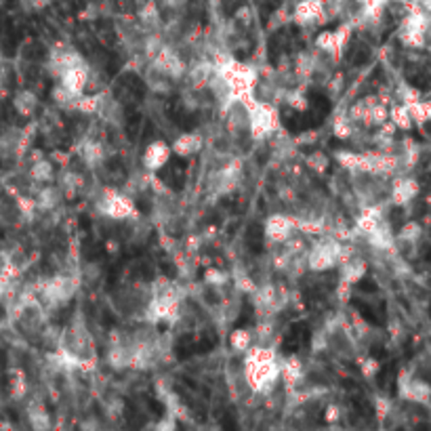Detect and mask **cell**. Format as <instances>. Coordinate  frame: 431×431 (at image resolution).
Segmentation results:
<instances>
[{
	"label": "cell",
	"mask_w": 431,
	"mask_h": 431,
	"mask_svg": "<svg viewBox=\"0 0 431 431\" xmlns=\"http://www.w3.org/2000/svg\"><path fill=\"white\" fill-rule=\"evenodd\" d=\"M97 209L102 211V215H106L110 219H116V221L128 219L135 213L133 202L126 196L116 194V191H106V194L102 196V200L97 202Z\"/></svg>",
	"instance_id": "obj_5"
},
{
	"label": "cell",
	"mask_w": 431,
	"mask_h": 431,
	"mask_svg": "<svg viewBox=\"0 0 431 431\" xmlns=\"http://www.w3.org/2000/svg\"><path fill=\"white\" fill-rule=\"evenodd\" d=\"M324 419H326V423H337V421L341 419V408H339V404H330V406L326 408V412H324Z\"/></svg>",
	"instance_id": "obj_49"
},
{
	"label": "cell",
	"mask_w": 431,
	"mask_h": 431,
	"mask_svg": "<svg viewBox=\"0 0 431 431\" xmlns=\"http://www.w3.org/2000/svg\"><path fill=\"white\" fill-rule=\"evenodd\" d=\"M204 280H207V284H213V286H221V284H225V282L229 280V274H225V271H221V269H215V267H211V269H207V274H204Z\"/></svg>",
	"instance_id": "obj_43"
},
{
	"label": "cell",
	"mask_w": 431,
	"mask_h": 431,
	"mask_svg": "<svg viewBox=\"0 0 431 431\" xmlns=\"http://www.w3.org/2000/svg\"><path fill=\"white\" fill-rule=\"evenodd\" d=\"M245 354V374L249 387L259 396H271L282 372V360H278L276 349L267 345H251Z\"/></svg>",
	"instance_id": "obj_1"
},
{
	"label": "cell",
	"mask_w": 431,
	"mask_h": 431,
	"mask_svg": "<svg viewBox=\"0 0 431 431\" xmlns=\"http://www.w3.org/2000/svg\"><path fill=\"white\" fill-rule=\"evenodd\" d=\"M421 236H423V227H421L416 221H408V223L400 229V233L396 236V242L412 247V245H416V242L421 240Z\"/></svg>",
	"instance_id": "obj_27"
},
{
	"label": "cell",
	"mask_w": 431,
	"mask_h": 431,
	"mask_svg": "<svg viewBox=\"0 0 431 431\" xmlns=\"http://www.w3.org/2000/svg\"><path fill=\"white\" fill-rule=\"evenodd\" d=\"M28 421H30V427L36 429V431H44L51 427V419H49V412H46L40 404H34L28 408Z\"/></svg>",
	"instance_id": "obj_26"
},
{
	"label": "cell",
	"mask_w": 431,
	"mask_h": 431,
	"mask_svg": "<svg viewBox=\"0 0 431 431\" xmlns=\"http://www.w3.org/2000/svg\"><path fill=\"white\" fill-rule=\"evenodd\" d=\"M337 297H339L343 303L349 301V297H352V284H349V282H345V280L339 282V286H337Z\"/></svg>",
	"instance_id": "obj_50"
},
{
	"label": "cell",
	"mask_w": 431,
	"mask_h": 431,
	"mask_svg": "<svg viewBox=\"0 0 431 431\" xmlns=\"http://www.w3.org/2000/svg\"><path fill=\"white\" fill-rule=\"evenodd\" d=\"M30 177L36 183H51L55 177V166L49 158H38L30 166Z\"/></svg>",
	"instance_id": "obj_22"
},
{
	"label": "cell",
	"mask_w": 431,
	"mask_h": 431,
	"mask_svg": "<svg viewBox=\"0 0 431 431\" xmlns=\"http://www.w3.org/2000/svg\"><path fill=\"white\" fill-rule=\"evenodd\" d=\"M102 99H104V95H80L74 106L80 114H97Z\"/></svg>",
	"instance_id": "obj_30"
},
{
	"label": "cell",
	"mask_w": 431,
	"mask_h": 431,
	"mask_svg": "<svg viewBox=\"0 0 431 431\" xmlns=\"http://www.w3.org/2000/svg\"><path fill=\"white\" fill-rule=\"evenodd\" d=\"M59 76H61V84L78 99L80 95H84V90H86V84H88V76L90 74H88V66L82 61L78 66H72V68L64 70Z\"/></svg>",
	"instance_id": "obj_10"
},
{
	"label": "cell",
	"mask_w": 431,
	"mask_h": 431,
	"mask_svg": "<svg viewBox=\"0 0 431 431\" xmlns=\"http://www.w3.org/2000/svg\"><path fill=\"white\" fill-rule=\"evenodd\" d=\"M152 66L162 72L164 76H169L171 80H177V78H183L185 76V64L183 59L177 55L175 49H171V46H162V49L158 51V55L152 59Z\"/></svg>",
	"instance_id": "obj_8"
},
{
	"label": "cell",
	"mask_w": 431,
	"mask_h": 431,
	"mask_svg": "<svg viewBox=\"0 0 431 431\" xmlns=\"http://www.w3.org/2000/svg\"><path fill=\"white\" fill-rule=\"evenodd\" d=\"M17 207H19V213L26 215V217H32L38 211L36 209V200L28 198V196H17Z\"/></svg>",
	"instance_id": "obj_45"
},
{
	"label": "cell",
	"mask_w": 431,
	"mask_h": 431,
	"mask_svg": "<svg viewBox=\"0 0 431 431\" xmlns=\"http://www.w3.org/2000/svg\"><path fill=\"white\" fill-rule=\"evenodd\" d=\"M177 427V423L171 419V421H162V423H158V429H175Z\"/></svg>",
	"instance_id": "obj_54"
},
{
	"label": "cell",
	"mask_w": 431,
	"mask_h": 431,
	"mask_svg": "<svg viewBox=\"0 0 431 431\" xmlns=\"http://www.w3.org/2000/svg\"><path fill=\"white\" fill-rule=\"evenodd\" d=\"M233 284H236V289L240 293H251L253 295L257 291L255 282L249 276H245V274H233Z\"/></svg>",
	"instance_id": "obj_41"
},
{
	"label": "cell",
	"mask_w": 431,
	"mask_h": 431,
	"mask_svg": "<svg viewBox=\"0 0 431 431\" xmlns=\"http://www.w3.org/2000/svg\"><path fill=\"white\" fill-rule=\"evenodd\" d=\"M379 370H381L379 360H374V358H366V360L362 362V374H364L366 379H372Z\"/></svg>",
	"instance_id": "obj_46"
},
{
	"label": "cell",
	"mask_w": 431,
	"mask_h": 431,
	"mask_svg": "<svg viewBox=\"0 0 431 431\" xmlns=\"http://www.w3.org/2000/svg\"><path fill=\"white\" fill-rule=\"evenodd\" d=\"M53 158L59 160V164H68V160H70V156H68V154H61V152H55Z\"/></svg>",
	"instance_id": "obj_53"
},
{
	"label": "cell",
	"mask_w": 431,
	"mask_h": 431,
	"mask_svg": "<svg viewBox=\"0 0 431 431\" xmlns=\"http://www.w3.org/2000/svg\"><path fill=\"white\" fill-rule=\"evenodd\" d=\"M316 141H318V133L316 131H305V133H301L295 139V146H299V148H303V146H316Z\"/></svg>",
	"instance_id": "obj_47"
},
{
	"label": "cell",
	"mask_w": 431,
	"mask_h": 431,
	"mask_svg": "<svg viewBox=\"0 0 431 431\" xmlns=\"http://www.w3.org/2000/svg\"><path fill=\"white\" fill-rule=\"evenodd\" d=\"M349 36H352V26L349 23H343L339 30H334V42H337V53H339V57L345 51V46L349 42Z\"/></svg>",
	"instance_id": "obj_40"
},
{
	"label": "cell",
	"mask_w": 431,
	"mask_h": 431,
	"mask_svg": "<svg viewBox=\"0 0 431 431\" xmlns=\"http://www.w3.org/2000/svg\"><path fill=\"white\" fill-rule=\"evenodd\" d=\"M332 135L337 137V139H341V141H347L352 135H354V122L345 116H337V120H334V124H332Z\"/></svg>",
	"instance_id": "obj_35"
},
{
	"label": "cell",
	"mask_w": 431,
	"mask_h": 431,
	"mask_svg": "<svg viewBox=\"0 0 431 431\" xmlns=\"http://www.w3.org/2000/svg\"><path fill=\"white\" fill-rule=\"evenodd\" d=\"M64 200V194H61V189L57 185H46L38 191V196H36V209L42 211V213H51L55 211Z\"/></svg>",
	"instance_id": "obj_16"
},
{
	"label": "cell",
	"mask_w": 431,
	"mask_h": 431,
	"mask_svg": "<svg viewBox=\"0 0 431 431\" xmlns=\"http://www.w3.org/2000/svg\"><path fill=\"white\" fill-rule=\"evenodd\" d=\"M293 70H295V76L301 78V80H309L316 72H318V59L316 55L303 51L295 57L293 61Z\"/></svg>",
	"instance_id": "obj_20"
},
{
	"label": "cell",
	"mask_w": 431,
	"mask_h": 431,
	"mask_svg": "<svg viewBox=\"0 0 431 431\" xmlns=\"http://www.w3.org/2000/svg\"><path fill=\"white\" fill-rule=\"evenodd\" d=\"M381 221H383V213H381L379 207H364L362 213H360L358 219H356V227H358L360 233L366 236V233L372 231Z\"/></svg>",
	"instance_id": "obj_21"
},
{
	"label": "cell",
	"mask_w": 431,
	"mask_h": 431,
	"mask_svg": "<svg viewBox=\"0 0 431 431\" xmlns=\"http://www.w3.org/2000/svg\"><path fill=\"white\" fill-rule=\"evenodd\" d=\"M291 21H295L301 28H307L314 23H324L326 21L324 0H301L291 15Z\"/></svg>",
	"instance_id": "obj_6"
},
{
	"label": "cell",
	"mask_w": 431,
	"mask_h": 431,
	"mask_svg": "<svg viewBox=\"0 0 431 431\" xmlns=\"http://www.w3.org/2000/svg\"><path fill=\"white\" fill-rule=\"evenodd\" d=\"M80 158L86 162V166H99L106 158V150L99 141L95 139H84L80 143Z\"/></svg>",
	"instance_id": "obj_19"
},
{
	"label": "cell",
	"mask_w": 431,
	"mask_h": 431,
	"mask_svg": "<svg viewBox=\"0 0 431 431\" xmlns=\"http://www.w3.org/2000/svg\"><path fill=\"white\" fill-rule=\"evenodd\" d=\"M265 236L269 242H276V245H284L289 240L291 236H295L297 227H295V219L293 217H286V215H269L265 219Z\"/></svg>",
	"instance_id": "obj_7"
},
{
	"label": "cell",
	"mask_w": 431,
	"mask_h": 431,
	"mask_svg": "<svg viewBox=\"0 0 431 431\" xmlns=\"http://www.w3.org/2000/svg\"><path fill=\"white\" fill-rule=\"evenodd\" d=\"M28 396V381L21 370H11V398L13 400H23Z\"/></svg>",
	"instance_id": "obj_32"
},
{
	"label": "cell",
	"mask_w": 431,
	"mask_h": 431,
	"mask_svg": "<svg viewBox=\"0 0 431 431\" xmlns=\"http://www.w3.org/2000/svg\"><path fill=\"white\" fill-rule=\"evenodd\" d=\"M398 97H400V102H402L404 106H410V104L421 102V90L414 88V86H410V84H402V86L398 88Z\"/></svg>",
	"instance_id": "obj_39"
},
{
	"label": "cell",
	"mask_w": 431,
	"mask_h": 431,
	"mask_svg": "<svg viewBox=\"0 0 431 431\" xmlns=\"http://www.w3.org/2000/svg\"><path fill=\"white\" fill-rule=\"evenodd\" d=\"M366 269H368L366 261L356 257V255H352L349 259L341 261V280H345L349 284H356V282H360L366 276Z\"/></svg>",
	"instance_id": "obj_18"
},
{
	"label": "cell",
	"mask_w": 431,
	"mask_h": 431,
	"mask_svg": "<svg viewBox=\"0 0 431 431\" xmlns=\"http://www.w3.org/2000/svg\"><path fill=\"white\" fill-rule=\"evenodd\" d=\"M280 198L286 200V202H293L295 200V191L291 187H284V189H280Z\"/></svg>",
	"instance_id": "obj_52"
},
{
	"label": "cell",
	"mask_w": 431,
	"mask_h": 431,
	"mask_svg": "<svg viewBox=\"0 0 431 431\" xmlns=\"http://www.w3.org/2000/svg\"><path fill=\"white\" fill-rule=\"evenodd\" d=\"M162 46H164V42L158 36H148V40H146V55H148L150 61L158 55V51L162 49Z\"/></svg>",
	"instance_id": "obj_44"
},
{
	"label": "cell",
	"mask_w": 431,
	"mask_h": 431,
	"mask_svg": "<svg viewBox=\"0 0 431 431\" xmlns=\"http://www.w3.org/2000/svg\"><path fill=\"white\" fill-rule=\"evenodd\" d=\"M366 240L374 247V249H381V251H387L396 245V236L392 233L390 225L385 221H381L372 231L366 233Z\"/></svg>",
	"instance_id": "obj_17"
},
{
	"label": "cell",
	"mask_w": 431,
	"mask_h": 431,
	"mask_svg": "<svg viewBox=\"0 0 431 431\" xmlns=\"http://www.w3.org/2000/svg\"><path fill=\"white\" fill-rule=\"evenodd\" d=\"M139 17H141V21H143V23L154 26V23H158V19H160V13H158V9H156V5H154V3H148L146 7L141 9Z\"/></svg>",
	"instance_id": "obj_42"
},
{
	"label": "cell",
	"mask_w": 431,
	"mask_h": 431,
	"mask_svg": "<svg viewBox=\"0 0 431 431\" xmlns=\"http://www.w3.org/2000/svg\"><path fill=\"white\" fill-rule=\"evenodd\" d=\"M370 124L372 126H381L383 122H387L390 120V108L385 106V104H379V102H374L372 106H370Z\"/></svg>",
	"instance_id": "obj_36"
},
{
	"label": "cell",
	"mask_w": 431,
	"mask_h": 431,
	"mask_svg": "<svg viewBox=\"0 0 431 431\" xmlns=\"http://www.w3.org/2000/svg\"><path fill=\"white\" fill-rule=\"evenodd\" d=\"M13 108L21 116H32L38 108V97L32 90H19L13 97Z\"/></svg>",
	"instance_id": "obj_23"
},
{
	"label": "cell",
	"mask_w": 431,
	"mask_h": 431,
	"mask_svg": "<svg viewBox=\"0 0 431 431\" xmlns=\"http://www.w3.org/2000/svg\"><path fill=\"white\" fill-rule=\"evenodd\" d=\"M303 376V362L299 360V356H289L282 360V372L280 379L284 381L286 390H295L297 383Z\"/></svg>",
	"instance_id": "obj_14"
},
{
	"label": "cell",
	"mask_w": 431,
	"mask_h": 431,
	"mask_svg": "<svg viewBox=\"0 0 431 431\" xmlns=\"http://www.w3.org/2000/svg\"><path fill=\"white\" fill-rule=\"evenodd\" d=\"M51 0H38V5H49Z\"/></svg>",
	"instance_id": "obj_55"
},
{
	"label": "cell",
	"mask_w": 431,
	"mask_h": 431,
	"mask_svg": "<svg viewBox=\"0 0 431 431\" xmlns=\"http://www.w3.org/2000/svg\"><path fill=\"white\" fill-rule=\"evenodd\" d=\"M334 160H337L343 169H347V171H352V173H358V169H360V160H362V154L341 150V152H334Z\"/></svg>",
	"instance_id": "obj_34"
},
{
	"label": "cell",
	"mask_w": 431,
	"mask_h": 431,
	"mask_svg": "<svg viewBox=\"0 0 431 431\" xmlns=\"http://www.w3.org/2000/svg\"><path fill=\"white\" fill-rule=\"evenodd\" d=\"M390 120H392L398 128H402V131H408V128L414 124L412 118H410V112H408V108H406L404 104L390 108Z\"/></svg>",
	"instance_id": "obj_31"
},
{
	"label": "cell",
	"mask_w": 431,
	"mask_h": 431,
	"mask_svg": "<svg viewBox=\"0 0 431 431\" xmlns=\"http://www.w3.org/2000/svg\"><path fill=\"white\" fill-rule=\"evenodd\" d=\"M171 154L173 152H171L169 143L154 141V143H150V146L146 148V152H143V166H146L148 171H152V173H156V171H160L169 162Z\"/></svg>",
	"instance_id": "obj_13"
},
{
	"label": "cell",
	"mask_w": 431,
	"mask_h": 431,
	"mask_svg": "<svg viewBox=\"0 0 431 431\" xmlns=\"http://www.w3.org/2000/svg\"><path fill=\"white\" fill-rule=\"evenodd\" d=\"M286 104H289L293 110L297 112H305L309 108V102H307V95H303L301 90H293V93H286Z\"/></svg>",
	"instance_id": "obj_37"
},
{
	"label": "cell",
	"mask_w": 431,
	"mask_h": 431,
	"mask_svg": "<svg viewBox=\"0 0 431 431\" xmlns=\"http://www.w3.org/2000/svg\"><path fill=\"white\" fill-rule=\"evenodd\" d=\"M305 164H307L316 175H324V173L330 169V158H328L322 150H316V152H312V154L305 158Z\"/></svg>",
	"instance_id": "obj_33"
},
{
	"label": "cell",
	"mask_w": 431,
	"mask_h": 431,
	"mask_svg": "<svg viewBox=\"0 0 431 431\" xmlns=\"http://www.w3.org/2000/svg\"><path fill=\"white\" fill-rule=\"evenodd\" d=\"M204 146V137L200 133H181L173 143H171V152L179 158H189L196 152H200Z\"/></svg>",
	"instance_id": "obj_12"
},
{
	"label": "cell",
	"mask_w": 431,
	"mask_h": 431,
	"mask_svg": "<svg viewBox=\"0 0 431 431\" xmlns=\"http://www.w3.org/2000/svg\"><path fill=\"white\" fill-rule=\"evenodd\" d=\"M354 255L352 249L341 245L337 238H322L307 253V269L312 271H326L337 263L349 259Z\"/></svg>",
	"instance_id": "obj_2"
},
{
	"label": "cell",
	"mask_w": 431,
	"mask_h": 431,
	"mask_svg": "<svg viewBox=\"0 0 431 431\" xmlns=\"http://www.w3.org/2000/svg\"><path fill=\"white\" fill-rule=\"evenodd\" d=\"M57 187L61 189V194H64L66 198H74V196L78 194V191H80V187H82V177H80L78 173L68 171V173L61 175Z\"/></svg>",
	"instance_id": "obj_25"
},
{
	"label": "cell",
	"mask_w": 431,
	"mask_h": 431,
	"mask_svg": "<svg viewBox=\"0 0 431 431\" xmlns=\"http://www.w3.org/2000/svg\"><path fill=\"white\" fill-rule=\"evenodd\" d=\"M84 59H82V55L80 53H76L74 49H64V51H59L57 55H53V70L57 72V74H61L64 70H68V68H72V66H78V64H82Z\"/></svg>",
	"instance_id": "obj_24"
},
{
	"label": "cell",
	"mask_w": 431,
	"mask_h": 431,
	"mask_svg": "<svg viewBox=\"0 0 431 431\" xmlns=\"http://www.w3.org/2000/svg\"><path fill=\"white\" fill-rule=\"evenodd\" d=\"M229 345L236 352H247L253 345V332L247 328H236L229 334Z\"/></svg>",
	"instance_id": "obj_29"
},
{
	"label": "cell",
	"mask_w": 431,
	"mask_h": 431,
	"mask_svg": "<svg viewBox=\"0 0 431 431\" xmlns=\"http://www.w3.org/2000/svg\"><path fill=\"white\" fill-rule=\"evenodd\" d=\"M398 392L404 400L410 402H419V404H427L431 400V385L421 379H412L410 374L402 372L400 381H398Z\"/></svg>",
	"instance_id": "obj_9"
},
{
	"label": "cell",
	"mask_w": 431,
	"mask_h": 431,
	"mask_svg": "<svg viewBox=\"0 0 431 431\" xmlns=\"http://www.w3.org/2000/svg\"><path fill=\"white\" fill-rule=\"evenodd\" d=\"M343 84H345V78L339 74V76H334L330 82H328V93H330V97H337V95L343 90Z\"/></svg>",
	"instance_id": "obj_48"
},
{
	"label": "cell",
	"mask_w": 431,
	"mask_h": 431,
	"mask_svg": "<svg viewBox=\"0 0 431 431\" xmlns=\"http://www.w3.org/2000/svg\"><path fill=\"white\" fill-rule=\"evenodd\" d=\"M213 74H215L213 61H198L196 66H191V68L185 72L187 82L191 84V88H196V90L207 88V86H209V80L213 78Z\"/></svg>",
	"instance_id": "obj_15"
},
{
	"label": "cell",
	"mask_w": 431,
	"mask_h": 431,
	"mask_svg": "<svg viewBox=\"0 0 431 431\" xmlns=\"http://www.w3.org/2000/svg\"><path fill=\"white\" fill-rule=\"evenodd\" d=\"M374 406H376V416H387L390 414V408H392V404L387 402V400H383V398H379L376 402H374Z\"/></svg>",
	"instance_id": "obj_51"
},
{
	"label": "cell",
	"mask_w": 431,
	"mask_h": 431,
	"mask_svg": "<svg viewBox=\"0 0 431 431\" xmlns=\"http://www.w3.org/2000/svg\"><path fill=\"white\" fill-rule=\"evenodd\" d=\"M249 112V133L255 141H265L278 131L280 118L278 110L269 102H255L247 108Z\"/></svg>",
	"instance_id": "obj_3"
},
{
	"label": "cell",
	"mask_w": 431,
	"mask_h": 431,
	"mask_svg": "<svg viewBox=\"0 0 431 431\" xmlns=\"http://www.w3.org/2000/svg\"><path fill=\"white\" fill-rule=\"evenodd\" d=\"M419 183L416 179L410 177H398L392 185V204L396 207H406L408 202H412L419 196Z\"/></svg>",
	"instance_id": "obj_11"
},
{
	"label": "cell",
	"mask_w": 431,
	"mask_h": 431,
	"mask_svg": "<svg viewBox=\"0 0 431 431\" xmlns=\"http://www.w3.org/2000/svg\"><path fill=\"white\" fill-rule=\"evenodd\" d=\"M51 97H53V102H55L59 108H68L72 102H76V97H74V95H72L64 84H57V86L51 90Z\"/></svg>",
	"instance_id": "obj_38"
},
{
	"label": "cell",
	"mask_w": 431,
	"mask_h": 431,
	"mask_svg": "<svg viewBox=\"0 0 431 431\" xmlns=\"http://www.w3.org/2000/svg\"><path fill=\"white\" fill-rule=\"evenodd\" d=\"M78 291V282L76 278H70V276H53L49 280H44L40 284V299L46 303V305H61L66 301H70Z\"/></svg>",
	"instance_id": "obj_4"
},
{
	"label": "cell",
	"mask_w": 431,
	"mask_h": 431,
	"mask_svg": "<svg viewBox=\"0 0 431 431\" xmlns=\"http://www.w3.org/2000/svg\"><path fill=\"white\" fill-rule=\"evenodd\" d=\"M316 49L320 53H326V55H332V57H339L337 53V42H334V32L332 30H322L318 36H316Z\"/></svg>",
	"instance_id": "obj_28"
}]
</instances>
